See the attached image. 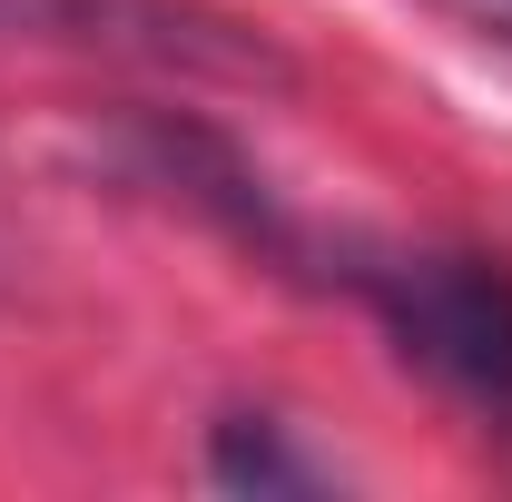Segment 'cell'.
Listing matches in <instances>:
<instances>
[{"mask_svg": "<svg viewBox=\"0 0 512 502\" xmlns=\"http://www.w3.org/2000/svg\"><path fill=\"white\" fill-rule=\"evenodd\" d=\"M0 40H69V50H119V60H158V69L286 79V60L256 30L207 20L188 0H0Z\"/></svg>", "mask_w": 512, "mask_h": 502, "instance_id": "2", "label": "cell"}, {"mask_svg": "<svg viewBox=\"0 0 512 502\" xmlns=\"http://www.w3.org/2000/svg\"><path fill=\"white\" fill-rule=\"evenodd\" d=\"M207 483L217 493H256V502H276V493H335L345 473L325 463V453H306L296 443V424H276V414H217L207 424Z\"/></svg>", "mask_w": 512, "mask_h": 502, "instance_id": "3", "label": "cell"}, {"mask_svg": "<svg viewBox=\"0 0 512 502\" xmlns=\"http://www.w3.org/2000/svg\"><path fill=\"white\" fill-rule=\"evenodd\" d=\"M444 20H463L473 40H493V50H512V0H434Z\"/></svg>", "mask_w": 512, "mask_h": 502, "instance_id": "4", "label": "cell"}, {"mask_svg": "<svg viewBox=\"0 0 512 502\" xmlns=\"http://www.w3.org/2000/svg\"><path fill=\"white\" fill-rule=\"evenodd\" d=\"M207 227H237V247L296 286H325L345 306L375 315L404 375L453 394L483 434L512 443V256L493 247H444V237H365V227H316L296 217L266 178H227Z\"/></svg>", "mask_w": 512, "mask_h": 502, "instance_id": "1", "label": "cell"}]
</instances>
